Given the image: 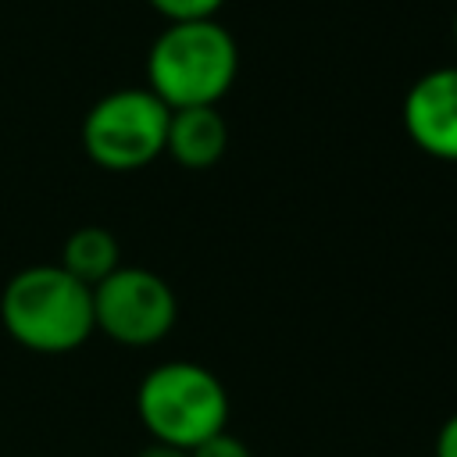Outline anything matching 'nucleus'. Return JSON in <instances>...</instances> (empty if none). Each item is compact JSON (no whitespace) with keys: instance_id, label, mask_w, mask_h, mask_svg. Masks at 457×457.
Wrapping results in <instances>:
<instances>
[{"instance_id":"1","label":"nucleus","mask_w":457,"mask_h":457,"mask_svg":"<svg viewBox=\"0 0 457 457\" xmlns=\"http://www.w3.org/2000/svg\"><path fill=\"white\" fill-rule=\"evenodd\" d=\"M239 75V46L218 18L168 21L146 54V89L168 107H218Z\"/></svg>"},{"instance_id":"2","label":"nucleus","mask_w":457,"mask_h":457,"mask_svg":"<svg viewBox=\"0 0 457 457\" xmlns=\"http://www.w3.org/2000/svg\"><path fill=\"white\" fill-rule=\"evenodd\" d=\"M0 321L14 343L36 353H68L93 336V286L61 264H32L0 293Z\"/></svg>"},{"instance_id":"3","label":"nucleus","mask_w":457,"mask_h":457,"mask_svg":"<svg viewBox=\"0 0 457 457\" xmlns=\"http://www.w3.org/2000/svg\"><path fill=\"white\" fill-rule=\"evenodd\" d=\"M136 411L154 443L193 450L228 425V393L204 364L168 361L139 382Z\"/></svg>"},{"instance_id":"4","label":"nucleus","mask_w":457,"mask_h":457,"mask_svg":"<svg viewBox=\"0 0 457 457\" xmlns=\"http://www.w3.org/2000/svg\"><path fill=\"white\" fill-rule=\"evenodd\" d=\"M168 107L146 89L129 86L100 96L82 121V146L107 171H136L164 154Z\"/></svg>"},{"instance_id":"5","label":"nucleus","mask_w":457,"mask_h":457,"mask_svg":"<svg viewBox=\"0 0 457 457\" xmlns=\"http://www.w3.org/2000/svg\"><path fill=\"white\" fill-rule=\"evenodd\" d=\"M171 286L146 268H114L93 286V325L121 346H154L175 325Z\"/></svg>"},{"instance_id":"6","label":"nucleus","mask_w":457,"mask_h":457,"mask_svg":"<svg viewBox=\"0 0 457 457\" xmlns=\"http://www.w3.org/2000/svg\"><path fill=\"white\" fill-rule=\"evenodd\" d=\"M400 118L421 154L457 164V64L418 75L403 96Z\"/></svg>"},{"instance_id":"7","label":"nucleus","mask_w":457,"mask_h":457,"mask_svg":"<svg viewBox=\"0 0 457 457\" xmlns=\"http://www.w3.org/2000/svg\"><path fill=\"white\" fill-rule=\"evenodd\" d=\"M228 146V125L218 107H179L168 114L164 154H171L182 168H211L221 161Z\"/></svg>"},{"instance_id":"8","label":"nucleus","mask_w":457,"mask_h":457,"mask_svg":"<svg viewBox=\"0 0 457 457\" xmlns=\"http://www.w3.org/2000/svg\"><path fill=\"white\" fill-rule=\"evenodd\" d=\"M118 257H121L118 239L100 225H86V228H79V232H71L64 239L61 268L71 271L79 282L96 286L100 278H107L118 268Z\"/></svg>"},{"instance_id":"9","label":"nucleus","mask_w":457,"mask_h":457,"mask_svg":"<svg viewBox=\"0 0 457 457\" xmlns=\"http://www.w3.org/2000/svg\"><path fill=\"white\" fill-rule=\"evenodd\" d=\"M164 21H196V18H214L225 0H146Z\"/></svg>"},{"instance_id":"10","label":"nucleus","mask_w":457,"mask_h":457,"mask_svg":"<svg viewBox=\"0 0 457 457\" xmlns=\"http://www.w3.org/2000/svg\"><path fill=\"white\" fill-rule=\"evenodd\" d=\"M189 457H253V453L246 450L243 439H236L228 428H221V432H214L211 439L196 443V446L189 450Z\"/></svg>"},{"instance_id":"11","label":"nucleus","mask_w":457,"mask_h":457,"mask_svg":"<svg viewBox=\"0 0 457 457\" xmlns=\"http://www.w3.org/2000/svg\"><path fill=\"white\" fill-rule=\"evenodd\" d=\"M436 457H457V414H450L436 436Z\"/></svg>"},{"instance_id":"12","label":"nucleus","mask_w":457,"mask_h":457,"mask_svg":"<svg viewBox=\"0 0 457 457\" xmlns=\"http://www.w3.org/2000/svg\"><path fill=\"white\" fill-rule=\"evenodd\" d=\"M139 457H189V450H179V446H168V443H150Z\"/></svg>"},{"instance_id":"13","label":"nucleus","mask_w":457,"mask_h":457,"mask_svg":"<svg viewBox=\"0 0 457 457\" xmlns=\"http://www.w3.org/2000/svg\"><path fill=\"white\" fill-rule=\"evenodd\" d=\"M453 43H457V18H453Z\"/></svg>"}]
</instances>
